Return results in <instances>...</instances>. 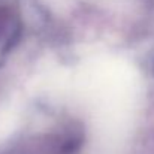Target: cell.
<instances>
[{"instance_id":"1","label":"cell","mask_w":154,"mask_h":154,"mask_svg":"<svg viewBox=\"0 0 154 154\" xmlns=\"http://www.w3.org/2000/svg\"><path fill=\"white\" fill-rule=\"evenodd\" d=\"M21 17L17 0H0V47L11 50L21 36Z\"/></svg>"}]
</instances>
